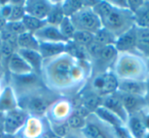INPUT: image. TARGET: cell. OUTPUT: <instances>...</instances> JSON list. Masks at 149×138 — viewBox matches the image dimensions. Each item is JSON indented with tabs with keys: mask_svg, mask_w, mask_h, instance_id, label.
I'll use <instances>...</instances> for the list:
<instances>
[{
	"mask_svg": "<svg viewBox=\"0 0 149 138\" xmlns=\"http://www.w3.org/2000/svg\"><path fill=\"white\" fill-rule=\"evenodd\" d=\"M41 79L49 90L59 96H77L91 78V64L68 52L43 60Z\"/></svg>",
	"mask_w": 149,
	"mask_h": 138,
	"instance_id": "cell-1",
	"label": "cell"
},
{
	"mask_svg": "<svg viewBox=\"0 0 149 138\" xmlns=\"http://www.w3.org/2000/svg\"><path fill=\"white\" fill-rule=\"evenodd\" d=\"M92 8L99 18L101 27L116 38L136 26L134 13L130 9L114 6L108 0L96 1Z\"/></svg>",
	"mask_w": 149,
	"mask_h": 138,
	"instance_id": "cell-2",
	"label": "cell"
},
{
	"mask_svg": "<svg viewBox=\"0 0 149 138\" xmlns=\"http://www.w3.org/2000/svg\"><path fill=\"white\" fill-rule=\"evenodd\" d=\"M111 71L118 81H146L149 76L148 62L138 52L118 53Z\"/></svg>",
	"mask_w": 149,
	"mask_h": 138,
	"instance_id": "cell-3",
	"label": "cell"
},
{
	"mask_svg": "<svg viewBox=\"0 0 149 138\" xmlns=\"http://www.w3.org/2000/svg\"><path fill=\"white\" fill-rule=\"evenodd\" d=\"M19 107L28 113L29 116L45 117L50 105L59 98V95L49 90L45 85L32 89L21 95H17Z\"/></svg>",
	"mask_w": 149,
	"mask_h": 138,
	"instance_id": "cell-4",
	"label": "cell"
},
{
	"mask_svg": "<svg viewBox=\"0 0 149 138\" xmlns=\"http://www.w3.org/2000/svg\"><path fill=\"white\" fill-rule=\"evenodd\" d=\"M95 3L96 1H85V5L70 18L74 29L95 34L101 28V22L92 8Z\"/></svg>",
	"mask_w": 149,
	"mask_h": 138,
	"instance_id": "cell-5",
	"label": "cell"
},
{
	"mask_svg": "<svg viewBox=\"0 0 149 138\" xmlns=\"http://www.w3.org/2000/svg\"><path fill=\"white\" fill-rule=\"evenodd\" d=\"M86 86L98 96L104 97L118 91V79L110 70L91 76Z\"/></svg>",
	"mask_w": 149,
	"mask_h": 138,
	"instance_id": "cell-6",
	"label": "cell"
},
{
	"mask_svg": "<svg viewBox=\"0 0 149 138\" xmlns=\"http://www.w3.org/2000/svg\"><path fill=\"white\" fill-rule=\"evenodd\" d=\"M81 132L85 138H118L116 129L100 120L94 113L87 117Z\"/></svg>",
	"mask_w": 149,
	"mask_h": 138,
	"instance_id": "cell-7",
	"label": "cell"
},
{
	"mask_svg": "<svg viewBox=\"0 0 149 138\" xmlns=\"http://www.w3.org/2000/svg\"><path fill=\"white\" fill-rule=\"evenodd\" d=\"M74 111V103L70 97L60 96L56 99L45 113V119L49 125H58L66 123Z\"/></svg>",
	"mask_w": 149,
	"mask_h": 138,
	"instance_id": "cell-8",
	"label": "cell"
},
{
	"mask_svg": "<svg viewBox=\"0 0 149 138\" xmlns=\"http://www.w3.org/2000/svg\"><path fill=\"white\" fill-rule=\"evenodd\" d=\"M118 52L116 49L114 45L103 46L100 49V51L90 60L91 76L111 70L116 56H118Z\"/></svg>",
	"mask_w": 149,
	"mask_h": 138,
	"instance_id": "cell-9",
	"label": "cell"
},
{
	"mask_svg": "<svg viewBox=\"0 0 149 138\" xmlns=\"http://www.w3.org/2000/svg\"><path fill=\"white\" fill-rule=\"evenodd\" d=\"M48 128L49 124L45 117L29 116L22 129L15 136L17 138H39Z\"/></svg>",
	"mask_w": 149,
	"mask_h": 138,
	"instance_id": "cell-10",
	"label": "cell"
},
{
	"mask_svg": "<svg viewBox=\"0 0 149 138\" xmlns=\"http://www.w3.org/2000/svg\"><path fill=\"white\" fill-rule=\"evenodd\" d=\"M28 117V113L21 107L3 113V131L5 135L15 136L22 129Z\"/></svg>",
	"mask_w": 149,
	"mask_h": 138,
	"instance_id": "cell-11",
	"label": "cell"
},
{
	"mask_svg": "<svg viewBox=\"0 0 149 138\" xmlns=\"http://www.w3.org/2000/svg\"><path fill=\"white\" fill-rule=\"evenodd\" d=\"M53 7V1L49 0H27L25 1L26 15L41 21H46Z\"/></svg>",
	"mask_w": 149,
	"mask_h": 138,
	"instance_id": "cell-12",
	"label": "cell"
},
{
	"mask_svg": "<svg viewBox=\"0 0 149 138\" xmlns=\"http://www.w3.org/2000/svg\"><path fill=\"white\" fill-rule=\"evenodd\" d=\"M101 105L107 109L109 111H111L112 113H114L124 124H127L129 120V115L127 113L126 109H125L124 104H123L122 100H120V97L118 95V91L116 93L102 97Z\"/></svg>",
	"mask_w": 149,
	"mask_h": 138,
	"instance_id": "cell-13",
	"label": "cell"
},
{
	"mask_svg": "<svg viewBox=\"0 0 149 138\" xmlns=\"http://www.w3.org/2000/svg\"><path fill=\"white\" fill-rule=\"evenodd\" d=\"M7 74L13 76H24L34 73L31 67L27 64L25 60L19 54V52L15 51L13 55L9 57L6 62Z\"/></svg>",
	"mask_w": 149,
	"mask_h": 138,
	"instance_id": "cell-14",
	"label": "cell"
},
{
	"mask_svg": "<svg viewBox=\"0 0 149 138\" xmlns=\"http://www.w3.org/2000/svg\"><path fill=\"white\" fill-rule=\"evenodd\" d=\"M120 97L123 104L126 109L127 113L129 116L136 115V113H141L147 109V104L145 102L144 97L136 96V95H130V94H124V93L118 92Z\"/></svg>",
	"mask_w": 149,
	"mask_h": 138,
	"instance_id": "cell-15",
	"label": "cell"
},
{
	"mask_svg": "<svg viewBox=\"0 0 149 138\" xmlns=\"http://www.w3.org/2000/svg\"><path fill=\"white\" fill-rule=\"evenodd\" d=\"M39 42H51V43H66V40L61 35L58 27L46 24L44 27L34 33Z\"/></svg>",
	"mask_w": 149,
	"mask_h": 138,
	"instance_id": "cell-16",
	"label": "cell"
},
{
	"mask_svg": "<svg viewBox=\"0 0 149 138\" xmlns=\"http://www.w3.org/2000/svg\"><path fill=\"white\" fill-rule=\"evenodd\" d=\"M137 28L136 26L116 38L114 47L118 52H136Z\"/></svg>",
	"mask_w": 149,
	"mask_h": 138,
	"instance_id": "cell-17",
	"label": "cell"
},
{
	"mask_svg": "<svg viewBox=\"0 0 149 138\" xmlns=\"http://www.w3.org/2000/svg\"><path fill=\"white\" fill-rule=\"evenodd\" d=\"M145 91H146V82L145 81H137V80L118 81V92L120 93L144 97Z\"/></svg>",
	"mask_w": 149,
	"mask_h": 138,
	"instance_id": "cell-18",
	"label": "cell"
},
{
	"mask_svg": "<svg viewBox=\"0 0 149 138\" xmlns=\"http://www.w3.org/2000/svg\"><path fill=\"white\" fill-rule=\"evenodd\" d=\"M17 107H19V101L17 94L13 87L7 84L0 94V113H5Z\"/></svg>",
	"mask_w": 149,
	"mask_h": 138,
	"instance_id": "cell-19",
	"label": "cell"
},
{
	"mask_svg": "<svg viewBox=\"0 0 149 138\" xmlns=\"http://www.w3.org/2000/svg\"><path fill=\"white\" fill-rule=\"evenodd\" d=\"M17 51L27 62V64L31 67V69L33 70L34 73H36L38 75L41 74V69L44 60L41 56V54L39 53V51H36V50H24V49H17Z\"/></svg>",
	"mask_w": 149,
	"mask_h": 138,
	"instance_id": "cell-20",
	"label": "cell"
},
{
	"mask_svg": "<svg viewBox=\"0 0 149 138\" xmlns=\"http://www.w3.org/2000/svg\"><path fill=\"white\" fill-rule=\"evenodd\" d=\"M141 113L129 116V120L126 124L127 128H128L131 135L133 136V138H145V135L147 133L144 124H143Z\"/></svg>",
	"mask_w": 149,
	"mask_h": 138,
	"instance_id": "cell-21",
	"label": "cell"
},
{
	"mask_svg": "<svg viewBox=\"0 0 149 138\" xmlns=\"http://www.w3.org/2000/svg\"><path fill=\"white\" fill-rule=\"evenodd\" d=\"M137 28L136 52L149 60V28Z\"/></svg>",
	"mask_w": 149,
	"mask_h": 138,
	"instance_id": "cell-22",
	"label": "cell"
},
{
	"mask_svg": "<svg viewBox=\"0 0 149 138\" xmlns=\"http://www.w3.org/2000/svg\"><path fill=\"white\" fill-rule=\"evenodd\" d=\"M39 53L43 60L54 57L65 52L66 43H51V42H39Z\"/></svg>",
	"mask_w": 149,
	"mask_h": 138,
	"instance_id": "cell-23",
	"label": "cell"
},
{
	"mask_svg": "<svg viewBox=\"0 0 149 138\" xmlns=\"http://www.w3.org/2000/svg\"><path fill=\"white\" fill-rule=\"evenodd\" d=\"M39 41L35 37L33 33L30 32H25L17 36V49L24 50H36L39 51Z\"/></svg>",
	"mask_w": 149,
	"mask_h": 138,
	"instance_id": "cell-24",
	"label": "cell"
},
{
	"mask_svg": "<svg viewBox=\"0 0 149 138\" xmlns=\"http://www.w3.org/2000/svg\"><path fill=\"white\" fill-rule=\"evenodd\" d=\"M135 25L138 28H149V0H144L134 13Z\"/></svg>",
	"mask_w": 149,
	"mask_h": 138,
	"instance_id": "cell-25",
	"label": "cell"
},
{
	"mask_svg": "<svg viewBox=\"0 0 149 138\" xmlns=\"http://www.w3.org/2000/svg\"><path fill=\"white\" fill-rule=\"evenodd\" d=\"M94 113H95V115L97 116L100 120H102L103 122H105V123L108 124V125L112 126L114 129L118 128V127H120V126H123V125H126V124L123 123V122L120 121V120L118 119L114 113H112L111 111H109L107 109L103 107L102 105L98 106L97 109H95Z\"/></svg>",
	"mask_w": 149,
	"mask_h": 138,
	"instance_id": "cell-26",
	"label": "cell"
},
{
	"mask_svg": "<svg viewBox=\"0 0 149 138\" xmlns=\"http://www.w3.org/2000/svg\"><path fill=\"white\" fill-rule=\"evenodd\" d=\"M63 18L64 15L61 8V1H53V7L46 19V24L58 27Z\"/></svg>",
	"mask_w": 149,
	"mask_h": 138,
	"instance_id": "cell-27",
	"label": "cell"
},
{
	"mask_svg": "<svg viewBox=\"0 0 149 138\" xmlns=\"http://www.w3.org/2000/svg\"><path fill=\"white\" fill-rule=\"evenodd\" d=\"M116 37L109 31H107L104 28H100L95 34H94V42L101 46H108V45H114L116 43Z\"/></svg>",
	"mask_w": 149,
	"mask_h": 138,
	"instance_id": "cell-28",
	"label": "cell"
},
{
	"mask_svg": "<svg viewBox=\"0 0 149 138\" xmlns=\"http://www.w3.org/2000/svg\"><path fill=\"white\" fill-rule=\"evenodd\" d=\"M85 5V1H81V0H65V1H61V8L63 11L64 17L70 18L74 13H77L79 9Z\"/></svg>",
	"mask_w": 149,
	"mask_h": 138,
	"instance_id": "cell-29",
	"label": "cell"
},
{
	"mask_svg": "<svg viewBox=\"0 0 149 138\" xmlns=\"http://www.w3.org/2000/svg\"><path fill=\"white\" fill-rule=\"evenodd\" d=\"M24 26L26 28V31L30 33H36L38 30H40L42 27L46 25V21H41L34 17H31L29 15H25V17L22 20Z\"/></svg>",
	"mask_w": 149,
	"mask_h": 138,
	"instance_id": "cell-30",
	"label": "cell"
},
{
	"mask_svg": "<svg viewBox=\"0 0 149 138\" xmlns=\"http://www.w3.org/2000/svg\"><path fill=\"white\" fill-rule=\"evenodd\" d=\"M93 40H94V34L89 33V32L78 31V30H76V32H74L70 41L74 42V43L80 46L87 47L89 44H91L93 42Z\"/></svg>",
	"mask_w": 149,
	"mask_h": 138,
	"instance_id": "cell-31",
	"label": "cell"
},
{
	"mask_svg": "<svg viewBox=\"0 0 149 138\" xmlns=\"http://www.w3.org/2000/svg\"><path fill=\"white\" fill-rule=\"evenodd\" d=\"M58 29H59L61 35L65 38L66 41H70L72 36H74V32H76V29H74L72 21H70V19L68 17L63 18L61 23H60L59 26H58Z\"/></svg>",
	"mask_w": 149,
	"mask_h": 138,
	"instance_id": "cell-32",
	"label": "cell"
},
{
	"mask_svg": "<svg viewBox=\"0 0 149 138\" xmlns=\"http://www.w3.org/2000/svg\"><path fill=\"white\" fill-rule=\"evenodd\" d=\"M13 11L8 22H19L25 17V1H13Z\"/></svg>",
	"mask_w": 149,
	"mask_h": 138,
	"instance_id": "cell-33",
	"label": "cell"
},
{
	"mask_svg": "<svg viewBox=\"0 0 149 138\" xmlns=\"http://www.w3.org/2000/svg\"><path fill=\"white\" fill-rule=\"evenodd\" d=\"M85 122H86L85 118L81 117L77 113L72 111L70 117L66 121V124H68L70 130H72V131H82V129L85 126Z\"/></svg>",
	"mask_w": 149,
	"mask_h": 138,
	"instance_id": "cell-34",
	"label": "cell"
},
{
	"mask_svg": "<svg viewBox=\"0 0 149 138\" xmlns=\"http://www.w3.org/2000/svg\"><path fill=\"white\" fill-rule=\"evenodd\" d=\"M4 29H6L8 32H10L11 34L15 36H19L21 34L25 33L26 31V28L24 26L23 22L19 21V22H7L4 26Z\"/></svg>",
	"mask_w": 149,
	"mask_h": 138,
	"instance_id": "cell-35",
	"label": "cell"
},
{
	"mask_svg": "<svg viewBox=\"0 0 149 138\" xmlns=\"http://www.w3.org/2000/svg\"><path fill=\"white\" fill-rule=\"evenodd\" d=\"M49 127H50V129H51V131L53 132L55 135L59 136V137H62V138L65 137L68 132L70 131L66 123L58 124V125H49Z\"/></svg>",
	"mask_w": 149,
	"mask_h": 138,
	"instance_id": "cell-36",
	"label": "cell"
},
{
	"mask_svg": "<svg viewBox=\"0 0 149 138\" xmlns=\"http://www.w3.org/2000/svg\"><path fill=\"white\" fill-rule=\"evenodd\" d=\"M112 5L120 8H129L128 0H108Z\"/></svg>",
	"mask_w": 149,
	"mask_h": 138,
	"instance_id": "cell-37",
	"label": "cell"
},
{
	"mask_svg": "<svg viewBox=\"0 0 149 138\" xmlns=\"http://www.w3.org/2000/svg\"><path fill=\"white\" fill-rule=\"evenodd\" d=\"M141 115H142V120L145 129H146L147 132H149V109H145Z\"/></svg>",
	"mask_w": 149,
	"mask_h": 138,
	"instance_id": "cell-38",
	"label": "cell"
},
{
	"mask_svg": "<svg viewBox=\"0 0 149 138\" xmlns=\"http://www.w3.org/2000/svg\"><path fill=\"white\" fill-rule=\"evenodd\" d=\"M7 70L5 64L0 60V80H7Z\"/></svg>",
	"mask_w": 149,
	"mask_h": 138,
	"instance_id": "cell-39",
	"label": "cell"
},
{
	"mask_svg": "<svg viewBox=\"0 0 149 138\" xmlns=\"http://www.w3.org/2000/svg\"><path fill=\"white\" fill-rule=\"evenodd\" d=\"M64 138H85V136L81 131H72L70 130Z\"/></svg>",
	"mask_w": 149,
	"mask_h": 138,
	"instance_id": "cell-40",
	"label": "cell"
},
{
	"mask_svg": "<svg viewBox=\"0 0 149 138\" xmlns=\"http://www.w3.org/2000/svg\"><path fill=\"white\" fill-rule=\"evenodd\" d=\"M145 82H146V91H145L144 99H145V102H146V104H147V107L149 109V76Z\"/></svg>",
	"mask_w": 149,
	"mask_h": 138,
	"instance_id": "cell-41",
	"label": "cell"
},
{
	"mask_svg": "<svg viewBox=\"0 0 149 138\" xmlns=\"http://www.w3.org/2000/svg\"><path fill=\"white\" fill-rule=\"evenodd\" d=\"M5 134L3 131V113H0V138H4Z\"/></svg>",
	"mask_w": 149,
	"mask_h": 138,
	"instance_id": "cell-42",
	"label": "cell"
},
{
	"mask_svg": "<svg viewBox=\"0 0 149 138\" xmlns=\"http://www.w3.org/2000/svg\"><path fill=\"white\" fill-rule=\"evenodd\" d=\"M51 134H52V131H51V129H50V127H49L45 132H44L43 135L40 136L39 138H50V137H51Z\"/></svg>",
	"mask_w": 149,
	"mask_h": 138,
	"instance_id": "cell-43",
	"label": "cell"
},
{
	"mask_svg": "<svg viewBox=\"0 0 149 138\" xmlns=\"http://www.w3.org/2000/svg\"><path fill=\"white\" fill-rule=\"evenodd\" d=\"M7 85V80H0V94L2 92V90L4 89V87Z\"/></svg>",
	"mask_w": 149,
	"mask_h": 138,
	"instance_id": "cell-44",
	"label": "cell"
},
{
	"mask_svg": "<svg viewBox=\"0 0 149 138\" xmlns=\"http://www.w3.org/2000/svg\"><path fill=\"white\" fill-rule=\"evenodd\" d=\"M50 138H62V137H59V136H57V135H55V134L52 132V134H51V137Z\"/></svg>",
	"mask_w": 149,
	"mask_h": 138,
	"instance_id": "cell-45",
	"label": "cell"
},
{
	"mask_svg": "<svg viewBox=\"0 0 149 138\" xmlns=\"http://www.w3.org/2000/svg\"><path fill=\"white\" fill-rule=\"evenodd\" d=\"M4 138H17V137H15V136H13V135H5Z\"/></svg>",
	"mask_w": 149,
	"mask_h": 138,
	"instance_id": "cell-46",
	"label": "cell"
},
{
	"mask_svg": "<svg viewBox=\"0 0 149 138\" xmlns=\"http://www.w3.org/2000/svg\"><path fill=\"white\" fill-rule=\"evenodd\" d=\"M147 62H148V68H149V60H147Z\"/></svg>",
	"mask_w": 149,
	"mask_h": 138,
	"instance_id": "cell-47",
	"label": "cell"
},
{
	"mask_svg": "<svg viewBox=\"0 0 149 138\" xmlns=\"http://www.w3.org/2000/svg\"><path fill=\"white\" fill-rule=\"evenodd\" d=\"M0 41H1V39H0Z\"/></svg>",
	"mask_w": 149,
	"mask_h": 138,
	"instance_id": "cell-48",
	"label": "cell"
}]
</instances>
